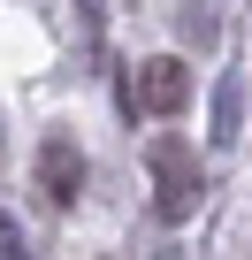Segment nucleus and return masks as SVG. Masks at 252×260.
<instances>
[{
    "instance_id": "nucleus-1",
    "label": "nucleus",
    "mask_w": 252,
    "mask_h": 260,
    "mask_svg": "<svg viewBox=\"0 0 252 260\" xmlns=\"http://www.w3.org/2000/svg\"><path fill=\"white\" fill-rule=\"evenodd\" d=\"M39 176H46V191H54V199H69V191L84 184V161H77V146H69V138H46V153H39Z\"/></svg>"
},
{
    "instance_id": "nucleus-2",
    "label": "nucleus",
    "mask_w": 252,
    "mask_h": 260,
    "mask_svg": "<svg viewBox=\"0 0 252 260\" xmlns=\"http://www.w3.org/2000/svg\"><path fill=\"white\" fill-rule=\"evenodd\" d=\"M146 107H161V115L184 107V69H176V61H153V69H146Z\"/></svg>"
}]
</instances>
